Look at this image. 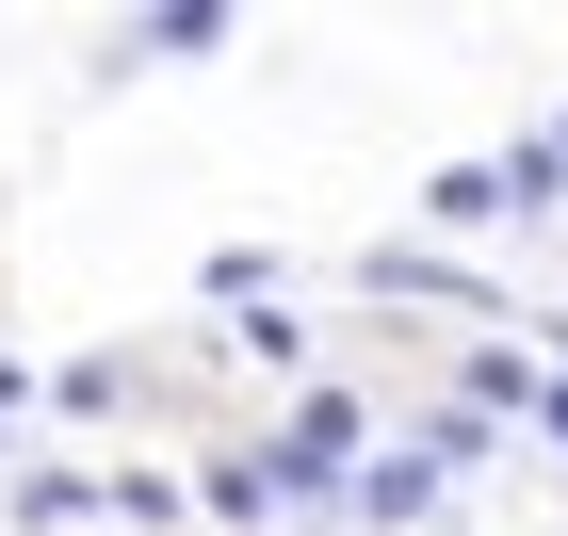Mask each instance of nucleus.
<instances>
[{
  "label": "nucleus",
  "instance_id": "obj_1",
  "mask_svg": "<svg viewBox=\"0 0 568 536\" xmlns=\"http://www.w3.org/2000/svg\"><path fill=\"white\" fill-rule=\"evenodd\" d=\"M342 504H357V520H374V536L438 520V455H423V439H406V455H357V488H342Z\"/></svg>",
  "mask_w": 568,
  "mask_h": 536
},
{
  "label": "nucleus",
  "instance_id": "obj_2",
  "mask_svg": "<svg viewBox=\"0 0 568 536\" xmlns=\"http://www.w3.org/2000/svg\"><path fill=\"white\" fill-rule=\"evenodd\" d=\"M212 520H244V536H276V520H293L276 455H212Z\"/></svg>",
  "mask_w": 568,
  "mask_h": 536
},
{
  "label": "nucleus",
  "instance_id": "obj_3",
  "mask_svg": "<svg viewBox=\"0 0 568 536\" xmlns=\"http://www.w3.org/2000/svg\"><path fill=\"white\" fill-rule=\"evenodd\" d=\"M17 520H33V536H82V520H114V488H82V472H17Z\"/></svg>",
  "mask_w": 568,
  "mask_h": 536
},
{
  "label": "nucleus",
  "instance_id": "obj_4",
  "mask_svg": "<svg viewBox=\"0 0 568 536\" xmlns=\"http://www.w3.org/2000/svg\"><path fill=\"white\" fill-rule=\"evenodd\" d=\"M536 357H552V423H568V325H552V342H536Z\"/></svg>",
  "mask_w": 568,
  "mask_h": 536
},
{
  "label": "nucleus",
  "instance_id": "obj_5",
  "mask_svg": "<svg viewBox=\"0 0 568 536\" xmlns=\"http://www.w3.org/2000/svg\"><path fill=\"white\" fill-rule=\"evenodd\" d=\"M552 146H568V131H552Z\"/></svg>",
  "mask_w": 568,
  "mask_h": 536
}]
</instances>
